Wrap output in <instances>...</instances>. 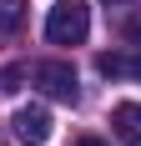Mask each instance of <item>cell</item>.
<instances>
[{
  "mask_svg": "<svg viewBox=\"0 0 141 146\" xmlns=\"http://www.w3.org/2000/svg\"><path fill=\"white\" fill-rule=\"evenodd\" d=\"M96 71H101V76H131V56L106 50V56H96Z\"/></svg>",
  "mask_w": 141,
  "mask_h": 146,
  "instance_id": "8992f818",
  "label": "cell"
},
{
  "mask_svg": "<svg viewBox=\"0 0 141 146\" xmlns=\"http://www.w3.org/2000/svg\"><path fill=\"white\" fill-rule=\"evenodd\" d=\"M131 76H136V81H141V56H131Z\"/></svg>",
  "mask_w": 141,
  "mask_h": 146,
  "instance_id": "9c48e42d",
  "label": "cell"
},
{
  "mask_svg": "<svg viewBox=\"0 0 141 146\" xmlns=\"http://www.w3.org/2000/svg\"><path fill=\"white\" fill-rule=\"evenodd\" d=\"M111 126H116V136H121V146H141V106L121 101L111 111Z\"/></svg>",
  "mask_w": 141,
  "mask_h": 146,
  "instance_id": "277c9868",
  "label": "cell"
},
{
  "mask_svg": "<svg viewBox=\"0 0 141 146\" xmlns=\"http://www.w3.org/2000/svg\"><path fill=\"white\" fill-rule=\"evenodd\" d=\"M91 35V0H56L45 15V40L51 45H81Z\"/></svg>",
  "mask_w": 141,
  "mask_h": 146,
  "instance_id": "6da1fadb",
  "label": "cell"
},
{
  "mask_svg": "<svg viewBox=\"0 0 141 146\" xmlns=\"http://www.w3.org/2000/svg\"><path fill=\"white\" fill-rule=\"evenodd\" d=\"M10 126H15V136L25 146H45L51 141V111H45V106H20L10 116Z\"/></svg>",
  "mask_w": 141,
  "mask_h": 146,
  "instance_id": "3957f363",
  "label": "cell"
},
{
  "mask_svg": "<svg viewBox=\"0 0 141 146\" xmlns=\"http://www.w3.org/2000/svg\"><path fill=\"white\" fill-rule=\"evenodd\" d=\"M106 5H116V10H131V5H141V0H106Z\"/></svg>",
  "mask_w": 141,
  "mask_h": 146,
  "instance_id": "52a82bcc",
  "label": "cell"
},
{
  "mask_svg": "<svg viewBox=\"0 0 141 146\" xmlns=\"http://www.w3.org/2000/svg\"><path fill=\"white\" fill-rule=\"evenodd\" d=\"M30 81L45 96H56V101H76V71H70L66 60H35L30 66Z\"/></svg>",
  "mask_w": 141,
  "mask_h": 146,
  "instance_id": "7a4b0ae2",
  "label": "cell"
},
{
  "mask_svg": "<svg viewBox=\"0 0 141 146\" xmlns=\"http://www.w3.org/2000/svg\"><path fill=\"white\" fill-rule=\"evenodd\" d=\"M76 146H106V141H101V136H81Z\"/></svg>",
  "mask_w": 141,
  "mask_h": 146,
  "instance_id": "ba28073f",
  "label": "cell"
},
{
  "mask_svg": "<svg viewBox=\"0 0 141 146\" xmlns=\"http://www.w3.org/2000/svg\"><path fill=\"white\" fill-rule=\"evenodd\" d=\"M25 20V0H0V35H15Z\"/></svg>",
  "mask_w": 141,
  "mask_h": 146,
  "instance_id": "5b68a950",
  "label": "cell"
}]
</instances>
